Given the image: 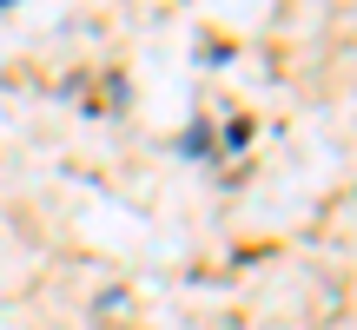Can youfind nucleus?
I'll use <instances>...</instances> for the list:
<instances>
[]
</instances>
